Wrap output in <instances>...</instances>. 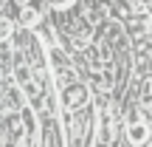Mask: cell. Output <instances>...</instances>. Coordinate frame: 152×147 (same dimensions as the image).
<instances>
[{"mask_svg": "<svg viewBox=\"0 0 152 147\" xmlns=\"http://www.w3.org/2000/svg\"><path fill=\"white\" fill-rule=\"evenodd\" d=\"M20 23H23V26H34V23H37V11L26 6V9L20 11Z\"/></svg>", "mask_w": 152, "mask_h": 147, "instance_id": "5", "label": "cell"}, {"mask_svg": "<svg viewBox=\"0 0 152 147\" xmlns=\"http://www.w3.org/2000/svg\"><path fill=\"white\" fill-rule=\"evenodd\" d=\"M110 119H102V125H99V136H96V144L93 147H113V142H110Z\"/></svg>", "mask_w": 152, "mask_h": 147, "instance_id": "4", "label": "cell"}, {"mask_svg": "<svg viewBox=\"0 0 152 147\" xmlns=\"http://www.w3.org/2000/svg\"><path fill=\"white\" fill-rule=\"evenodd\" d=\"M54 6L56 9H65V6H71V0H54Z\"/></svg>", "mask_w": 152, "mask_h": 147, "instance_id": "8", "label": "cell"}, {"mask_svg": "<svg viewBox=\"0 0 152 147\" xmlns=\"http://www.w3.org/2000/svg\"><path fill=\"white\" fill-rule=\"evenodd\" d=\"M127 139H130L135 147H141V144L149 142V125L141 119V116H132L130 119V125H127Z\"/></svg>", "mask_w": 152, "mask_h": 147, "instance_id": "1", "label": "cell"}, {"mask_svg": "<svg viewBox=\"0 0 152 147\" xmlns=\"http://www.w3.org/2000/svg\"><path fill=\"white\" fill-rule=\"evenodd\" d=\"M17 82H20V88H23V91H26L31 99H39V96H42V88H39L37 76L28 71L26 65H20V68H17Z\"/></svg>", "mask_w": 152, "mask_h": 147, "instance_id": "3", "label": "cell"}, {"mask_svg": "<svg viewBox=\"0 0 152 147\" xmlns=\"http://www.w3.org/2000/svg\"><path fill=\"white\" fill-rule=\"evenodd\" d=\"M9 34H11V20H9V17H3V14H0V40H6Z\"/></svg>", "mask_w": 152, "mask_h": 147, "instance_id": "6", "label": "cell"}, {"mask_svg": "<svg viewBox=\"0 0 152 147\" xmlns=\"http://www.w3.org/2000/svg\"><path fill=\"white\" fill-rule=\"evenodd\" d=\"M144 102H152V79H147V82H144Z\"/></svg>", "mask_w": 152, "mask_h": 147, "instance_id": "7", "label": "cell"}, {"mask_svg": "<svg viewBox=\"0 0 152 147\" xmlns=\"http://www.w3.org/2000/svg\"><path fill=\"white\" fill-rule=\"evenodd\" d=\"M62 102H65V108H82V105H87V91L79 85V82H71V85H65V91H62Z\"/></svg>", "mask_w": 152, "mask_h": 147, "instance_id": "2", "label": "cell"}, {"mask_svg": "<svg viewBox=\"0 0 152 147\" xmlns=\"http://www.w3.org/2000/svg\"><path fill=\"white\" fill-rule=\"evenodd\" d=\"M28 3H31V0H17V6H20V9H26Z\"/></svg>", "mask_w": 152, "mask_h": 147, "instance_id": "9", "label": "cell"}]
</instances>
